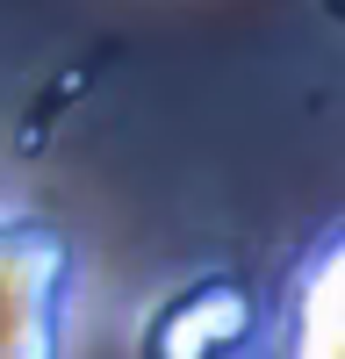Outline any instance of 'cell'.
<instances>
[{
  "instance_id": "1",
  "label": "cell",
  "mask_w": 345,
  "mask_h": 359,
  "mask_svg": "<svg viewBox=\"0 0 345 359\" xmlns=\"http://www.w3.org/2000/svg\"><path fill=\"white\" fill-rule=\"evenodd\" d=\"M79 245L36 208H0V359H72Z\"/></svg>"
},
{
  "instance_id": "3",
  "label": "cell",
  "mask_w": 345,
  "mask_h": 359,
  "mask_svg": "<svg viewBox=\"0 0 345 359\" xmlns=\"http://www.w3.org/2000/svg\"><path fill=\"white\" fill-rule=\"evenodd\" d=\"M273 359H345V223L288 266L273 309Z\"/></svg>"
},
{
  "instance_id": "2",
  "label": "cell",
  "mask_w": 345,
  "mask_h": 359,
  "mask_svg": "<svg viewBox=\"0 0 345 359\" xmlns=\"http://www.w3.org/2000/svg\"><path fill=\"white\" fill-rule=\"evenodd\" d=\"M259 338V294L238 273H194L144 316L137 359H230Z\"/></svg>"
}]
</instances>
